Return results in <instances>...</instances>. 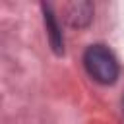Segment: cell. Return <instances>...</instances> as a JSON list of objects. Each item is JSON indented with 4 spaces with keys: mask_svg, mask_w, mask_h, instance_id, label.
Masks as SVG:
<instances>
[{
    "mask_svg": "<svg viewBox=\"0 0 124 124\" xmlns=\"http://www.w3.org/2000/svg\"><path fill=\"white\" fill-rule=\"evenodd\" d=\"M83 64L87 74L99 83H114L118 78V62L103 45H91L83 54Z\"/></svg>",
    "mask_w": 124,
    "mask_h": 124,
    "instance_id": "obj_1",
    "label": "cell"
},
{
    "mask_svg": "<svg viewBox=\"0 0 124 124\" xmlns=\"http://www.w3.org/2000/svg\"><path fill=\"white\" fill-rule=\"evenodd\" d=\"M91 16H93V8L91 4L87 2H78V4H72L70 6V12H68V21L76 27H83L91 21Z\"/></svg>",
    "mask_w": 124,
    "mask_h": 124,
    "instance_id": "obj_2",
    "label": "cell"
},
{
    "mask_svg": "<svg viewBox=\"0 0 124 124\" xmlns=\"http://www.w3.org/2000/svg\"><path fill=\"white\" fill-rule=\"evenodd\" d=\"M45 23H46V27H48V35H50V43H52L54 50L60 52V50H62V35H60V31H58V25H56V21H54V16L50 14L48 8H45Z\"/></svg>",
    "mask_w": 124,
    "mask_h": 124,
    "instance_id": "obj_3",
    "label": "cell"
}]
</instances>
